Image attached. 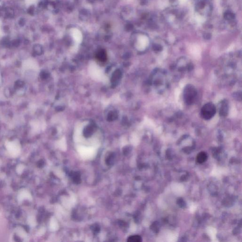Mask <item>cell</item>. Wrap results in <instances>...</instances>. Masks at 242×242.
<instances>
[{
	"mask_svg": "<svg viewBox=\"0 0 242 242\" xmlns=\"http://www.w3.org/2000/svg\"><path fill=\"white\" fill-rule=\"evenodd\" d=\"M197 91L194 86L189 84L185 86L184 90V99L188 105L193 104L196 101Z\"/></svg>",
	"mask_w": 242,
	"mask_h": 242,
	"instance_id": "6da1fadb",
	"label": "cell"
},
{
	"mask_svg": "<svg viewBox=\"0 0 242 242\" xmlns=\"http://www.w3.org/2000/svg\"><path fill=\"white\" fill-rule=\"evenodd\" d=\"M216 113V108L213 103H207L202 107L200 115L203 119L208 120L213 117Z\"/></svg>",
	"mask_w": 242,
	"mask_h": 242,
	"instance_id": "7a4b0ae2",
	"label": "cell"
},
{
	"mask_svg": "<svg viewBox=\"0 0 242 242\" xmlns=\"http://www.w3.org/2000/svg\"><path fill=\"white\" fill-rule=\"evenodd\" d=\"M7 150L11 155L16 156L19 154L20 151V146L19 142L17 141H9L6 144Z\"/></svg>",
	"mask_w": 242,
	"mask_h": 242,
	"instance_id": "3957f363",
	"label": "cell"
},
{
	"mask_svg": "<svg viewBox=\"0 0 242 242\" xmlns=\"http://www.w3.org/2000/svg\"><path fill=\"white\" fill-rule=\"evenodd\" d=\"M229 112V104L227 100H223L221 102L220 107L219 108V114L221 116L227 115Z\"/></svg>",
	"mask_w": 242,
	"mask_h": 242,
	"instance_id": "277c9868",
	"label": "cell"
},
{
	"mask_svg": "<svg viewBox=\"0 0 242 242\" xmlns=\"http://www.w3.org/2000/svg\"><path fill=\"white\" fill-rule=\"evenodd\" d=\"M208 156L204 152H201L199 153L196 157V161L199 164H202L207 160Z\"/></svg>",
	"mask_w": 242,
	"mask_h": 242,
	"instance_id": "5b68a950",
	"label": "cell"
},
{
	"mask_svg": "<svg viewBox=\"0 0 242 242\" xmlns=\"http://www.w3.org/2000/svg\"><path fill=\"white\" fill-rule=\"evenodd\" d=\"M23 66L25 69H32L36 68V65L34 61L32 60H27L24 62Z\"/></svg>",
	"mask_w": 242,
	"mask_h": 242,
	"instance_id": "8992f818",
	"label": "cell"
},
{
	"mask_svg": "<svg viewBox=\"0 0 242 242\" xmlns=\"http://www.w3.org/2000/svg\"><path fill=\"white\" fill-rule=\"evenodd\" d=\"M70 176L72 177L73 182L76 184H78L81 182V178L80 174L78 172H72L70 174Z\"/></svg>",
	"mask_w": 242,
	"mask_h": 242,
	"instance_id": "52a82bcc",
	"label": "cell"
},
{
	"mask_svg": "<svg viewBox=\"0 0 242 242\" xmlns=\"http://www.w3.org/2000/svg\"><path fill=\"white\" fill-rule=\"evenodd\" d=\"M115 160V155L114 153H111L108 155L106 159V162L107 165L108 166H112L114 164Z\"/></svg>",
	"mask_w": 242,
	"mask_h": 242,
	"instance_id": "ba28073f",
	"label": "cell"
},
{
	"mask_svg": "<svg viewBox=\"0 0 242 242\" xmlns=\"http://www.w3.org/2000/svg\"><path fill=\"white\" fill-rule=\"evenodd\" d=\"M127 241L129 242H141L142 241V238L139 235H131L128 237Z\"/></svg>",
	"mask_w": 242,
	"mask_h": 242,
	"instance_id": "9c48e42d",
	"label": "cell"
},
{
	"mask_svg": "<svg viewBox=\"0 0 242 242\" xmlns=\"http://www.w3.org/2000/svg\"><path fill=\"white\" fill-rule=\"evenodd\" d=\"M224 16L225 18L228 20L232 19L234 18V14L230 12H226V13L225 14Z\"/></svg>",
	"mask_w": 242,
	"mask_h": 242,
	"instance_id": "30bf717a",
	"label": "cell"
},
{
	"mask_svg": "<svg viewBox=\"0 0 242 242\" xmlns=\"http://www.w3.org/2000/svg\"><path fill=\"white\" fill-rule=\"evenodd\" d=\"M92 230L95 233H97L100 231V227L97 225H94L93 226H92Z\"/></svg>",
	"mask_w": 242,
	"mask_h": 242,
	"instance_id": "8fae6325",
	"label": "cell"
}]
</instances>
